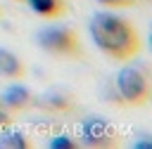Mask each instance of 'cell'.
<instances>
[{
  "mask_svg": "<svg viewBox=\"0 0 152 149\" xmlns=\"http://www.w3.org/2000/svg\"><path fill=\"white\" fill-rule=\"evenodd\" d=\"M0 78H7V80L26 78V61L10 47H0Z\"/></svg>",
  "mask_w": 152,
  "mask_h": 149,
  "instance_id": "obj_6",
  "label": "cell"
},
{
  "mask_svg": "<svg viewBox=\"0 0 152 149\" xmlns=\"http://www.w3.org/2000/svg\"><path fill=\"white\" fill-rule=\"evenodd\" d=\"M95 2L104 5V7H112V9H126V7H140L147 0H95Z\"/></svg>",
  "mask_w": 152,
  "mask_h": 149,
  "instance_id": "obj_11",
  "label": "cell"
},
{
  "mask_svg": "<svg viewBox=\"0 0 152 149\" xmlns=\"http://www.w3.org/2000/svg\"><path fill=\"white\" fill-rule=\"evenodd\" d=\"M10 121H12V114H10V111L2 106V102H0V125H7Z\"/></svg>",
  "mask_w": 152,
  "mask_h": 149,
  "instance_id": "obj_12",
  "label": "cell"
},
{
  "mask_svg": "<svg viewBox=\"0 0 152 149\" xmlns=\"http://www.w3.org/2000/svg\"><path fill=\"white\" fill-rule=\"evenodd\" d=\"M26 2L33 14L48 21H57L66 14V0H26Z\"/></svg>",
  "mask_w": 152,
  "mask_h": 149,
  "instance_id": "obj_8",
  "label": "cell"
},
{
  "mask_svg": "<svg viewBox=\"0 0 152 149\" xmlns=\"http://www.w3.org/2000/svg\"><path fill=\"white\" fill-rule=\"evenodd\" d=\"M33 38H36V45L52 57H62V59H83L86 57L81 35L74 26L48 24V26H40Z\"/></svg>",
  "mask_w": 152,
  "mask_h": 149,
  "instance_id": "obj_2",
  "label": "cell"
},
{
  "mask_svg": "<svg viewBox=\"0 0 152 149\" xmlns=\"http://www.w3.org/2000/svg\"><path fill=\"white\" fill-rule=\"evenodd\" d=\"M114 85L126 106H145L152 97V78L145 64H126L119 69Z\"/></svg>",
  "mask_w": 152,
  "mask_h": 149,
  "instance_id": "obj_3",
  "label": "cell"
},
{
  "mask_svg": "<svg viewBox=\"0 0 152 149\" xmlns=\"http://www.w3.org/2000/svg\"><path fill=\"white\" fill-rule=\"evenodd\" d=\"M0 17H2V7H0Z\"/></svg>",
  "mask_w": 152,
  "mask_h": 149,
  "instance_id": "obj_13",
  "label": "cell"
},
{
  "mask_svg": "<svg viewBox=\"0 0 152 149\" xmlns=\"http://www.w3.org/2000/svg\"><path fill=\"white\" fill-rule=\"evenodd\" d=\"M0 102L10 114H19V111H26L28 106H33V92L21 80H14L12 85H7L2 90Z\"/></svg>",
  "mask_w": 152,
  "mask_h": 149,
  "instance_id": "obj_5",
  "label": "cell"
},
{
  "mask_svg": "<svg viewBox=\"0 0 152 149\" xmlns=\"http://www.w3.org/2000/svg\"><path fill=\"white\" fill-rule=\"evenodd\" d=\"M78 137L83 147L90 149H112L121 144V135L114 128V123L104 116H88L81 121Z\"/></svg>",
  "mask_w": 152,
  "mask_h": 149,
  "instance_id": "obj_4",
  "label": "cell"
},
{
  "mask_svg": "<svg viewBox=\"0 0 152 149\" xmlns=\"http://www.w3.org/2000/svg\"><path fill=\"white\" fill-rule=\"evenodd\" d=\"M48 147H50V149H76V147H78V140L71 137L69 132H57V135L50 137Z\"/></svg>",
  "mask_w": 152,
  "mask_h": 149,
  "instance_id": "obj_10",
  "label": "cell"
},
{
  "mask_svg": "<svg viewBox=\"0 0 152 149\" xmlns=\"http://www.w3.org/2000/svg\"><path fill=\"white\" fill-rule=\"evenodd\" d=\"M0 149H31V140L19 128L0 130Z\"/></svg>",
  "mask_w": 152,
  "mask_h": 149,
  "instance_id": "obj_9",
  "label": "cell"
},
{
  "mask_svg": "<svg viewBox=\"0 0 152 149\" xmlns=\"http://www.w3.org/2000/svg\"><path fill=\"white\" fill-rule=\"evenodd\" d=\"M88 31L93 43L112 59V61H131L142 50L140 31L114 12H95L88 21Z\"/></svg>",
  "mask_w": 152,
  "mask_h": 149,
  "instance_id": "obj_1",
  "label": "cell"
},
{
  "mask_svg": "<svg viewBox=\"0 0 152 149\" xmlns=\"http://www.w3.org/2000/svg\"><path fill=\"white\" fill-rule=\"evenodd\" d=\"M33 104L43 106L45 111H52V114H69L74 109V97L64 90H50L45 95H40L38 99L33 97Z\"/></svg>",
  "mask_w": 152,
  "mask_h": 149,
  "instance_id": "obj_7",
  "label": "cell"
}]
</instances>
